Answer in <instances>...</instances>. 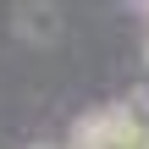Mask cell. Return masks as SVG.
<instances>
[{
	"mask_svg": "<svg viewBox=\"0 0 149 149\" xmlns=\"http://www.w3.org/2000/svg\"><path fill=\"white\" fill-rule=\"evenodd\" d=\"M17 22H22V33H28V39H50V33H55V11H50V6H39V0H28V6L17 11Z\"/></svg>",
	"mask_w": 149,
	"mask_h": 149,
	"instance_id": "1",
	"label": "cell"
}]
</instances>
